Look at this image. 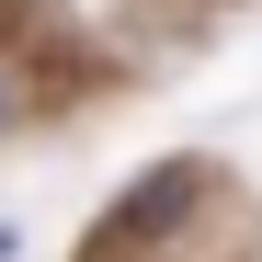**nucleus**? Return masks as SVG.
<instances>
[{
  "mask_svg": "<svg viewBox=\"0 0 262 262\" xmlns=\"http://www.w3.org/2000/svg\"><path fill=\"white\" fill-rule=\"evenodd\" d=\"M194 194H205V183H194V160H171L160 183H137V194H125V205L103 216V239H148V228H171V216H183Z\"/></svg>",
  "mask_w": 262,
  "mask_h": 262,
  "instance_id": "1",
  "label": "nucleus"
},
{
  "mask_svg": "<svg viewBox=\"0 0 262 262\" xmlns=\"http://www.w3.org/2000/svg\"><path fill=\"white\" fill-rule=\"evenodd\" d=\"M0 125H12V69H0Z\"/></svg>",
  "mask_w": 262,
  "mask_h": 262,
  "instance_id": "2",
  "label": "nucleus"
}]
</instances>
